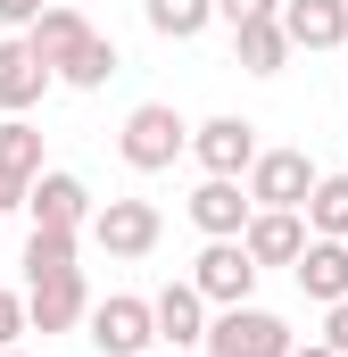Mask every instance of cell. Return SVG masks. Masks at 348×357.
Masks as SVG:
<instances>
[{
	"mask_svg": "<svg viewBox=\"0 0 348 357\" xmlns=\"http://www.w3.org/2000/svg\"><path fill=\"white\" fill-rule=\"evenodd\" d=\"M158 233H166V216H158L150 199H100V208H91V241H100L108 258H150Z\"/></svg>",
	"mask_w": 348,
	"mask_h": 357,
	"instance_id": "4",
	"label": "cell"
},
{
	"mask_svg": "<svg viewBox=\"0 0 348 357\" xmlns=\"http://www.w3.org/2000/svg\"><path fill=\"white\" fill-rule=\"evenodd\" d=\"M224 25H249V17H282V0H216Z\"/></svg>",
	"mask_w": 348,
	"mask_h": 357,
	"instance_id": "24",
	"label": "cell"
},
{
	"mask_svg": "<svg viewBox=\"0 0 348 357\" xmlns=\"http://www.w3.org/2000/svg\"><path fill=\"white\" fill-rule=\"evenodd\" d=\"M241 183H249V199H258V208H307L324 175H315V158H307V150H265Z\"/></svg>",
	"mask_w": 348,
	"mask_h": 357,
	"instance_id": "6",
	"label": "cell"
},
{
	"mask_svg": "<svg viewBox=\"0 0 348 357\" xmlns=\"http://www.w3.org/2000/svg\"><path fill=\"white\" fill-rule=\"evenodd\" d=\"M282 25L299 50H340L348 42V0H282Z\"/></svg>",
	"mask_w": 348,
	"mask_h": 357,
	"instance_id": "16",
	"label": "cell"
},
{
	"mask_svg": "<svg viewBox=\"0 0 348 357\" xmlns=\"http://www.w3.org/2000/svg\"><path fill=\"white\" fill-rule=\"evenodd\" d=\"M91 349L100 357H150L158 341V307L150 299H133V291H116V299H91Z\"/></svg>",
	"mask_w": 348,
	"mask_h": 357,
	"instance_id": "3",
	"label": "cell"
},
{
	"mask_svg": "<svg viewBox=\"0 0 348 357\" xmlns=\"http://www.w3.org/2000/svg\"><path fill=\"white\" fill-rule=\"evenodd\" d=\"M116 150H125V167H133V175H166L174 158L191 150V125L174 116L166 100H141V108L125 116V133H116Z\"/></svg>",
	"mask_w": 348,
	"mask_h": 357,
	"instance_id": "1",
	"label": "cell"
},
{
	"mask_svg": "<svg viewBox=\"0 0 348 357\" xmlns=\"http://www.w3.org/2000/svg\"><path fill=\"white\" fill-rule=\"evenodd\" d=\"M258 258H249V241H207L199 250V266H191V282L207 291V307H249V291H258Z\"/></svg>",
	"mask_w": 348,
	"mask_h": 357,
	"instance_id": "5",
	"label": "cell"
},
{
	"mask_svg": "<svg viewBox=\"0 0 348 357\" xmlns=\"http://www.w3.org/2000/svg\"><path fill=\"white\" fill-rule=\"evenodd\" d=\"M290 50H299V42H290V25H282V17H249V25H232V59H241L249 75H282V67H290Z\"/></svg>",
	"mask_w": 348,
	"mask_h": 357,
	"instance_id": "17",
	"label": "cell"
},
{
	"mask_svg": "<svg viewBox=\"0 0 348 357\" xmlns=\"http://www.w3.org/2000/svg\"><path fill=\"white\" fill-rule=\"evenodd\" d=\"M42 8H58V0H0V25H8V33H33Z\"/></svg>",
	"mask_w": 348,
	"mask_h": 357,
	"instance_id": "23",
	"label": "cell"
},
{
	"mask_svg": "<svg viewBox=\"0 0 348 357\" xmlns=\"http://www.w3.org/2000/svg\"><path fill=\"white\" fill-rule=\"evenodd\" d=\"M290 324L274 316V307H216V324H207V357H290Z\"/></svg>",
	"mask_w": 348,
	"mask_h": 357,
	"instance_id": "2",
	"label": "cell"
},
{
	"mask_svg": "<svg viewBox=\"0 0 348 357\" xmlns=\"http://www.w3.org/2000/svg\"><path fill=\"white\" fill-rule=\"evenodd\" d=\"M42 274H75V233L67 225H33L25 233V282H42Z\"/></svg>",
	"mask_w": 348,
	"mask_h": 357,
	"instance_id": "19",
	"label": "cell"
},
{
	"mask_svg": "<svg viewBox=\"0 0 348 357\" xmlns=\"http://www.w3.org/2000/svg\"><path fill=\"white\" fill-rule=\"evenodd\" d=\"M141 17H150V33H166V42H191V33H207L216 0H141Z\"/></svg>",
	"mask_w": 348,
	"mask_h": 357,
	"instance_id": "20",
	"label": "cell"
},
{
	"mask_svg": "<svg viewBox=\"0 0 348 357\" xmlns=\"http://www.w3.org/2000/svg\"><path fill=\"white\" fill-rule=\"evenodd\" d=\"M0 357H25V349H0Z\"/></svg>",
	"mask_w": 348,
	"mask_h": 357,
	"instance_id": "28",
	"label": "cell"
},
{
	"mask_svg": "<svg viewBox=\"0 0 348 357\" xmlns=\"http://www.w3.org/2000/svg\"><path fill=\"white\" fill-rule=\"evenodd\" d=\"M0 183L8 191H33L42 183V133L25 116H0Z\"/></svg>",
	"mask_w": 348,
	"mask_h": 357,
	"instance_id": "18",
	"label": "cell"
},
{
	"mask_svg": "<svg viewBox=\"0 0 348 357\" xmlns=\"http://www.w3.org/2000/svg\"><path fill=\"white\" fill-rule=\"evenodd\" d=\"M307 233L348 241V175H324V183H315V199H307Z\"/></svg>",
	"mask_w": 348,
	"mask_h": 357,
	"instance_id": "21",
	"label": "cell"
},
{
	"mask_svg": "<svg viewBox=\"0 0 348 357\" xmlns=\"http://www.w3.org/2000/svg\"><path fill=\"white\" fill-rule=\"evenodd\" d=\"M324 341L348 357V299H340V307H324Z\"/></svg>",
	"mask_w": 348,
	"mask_h": 357,
	"instance_id": "25",
	"label": "cell"
},
{
	"mask_svg": "<svg viewBox=\"0 0 348 357\" xmlns=\"http://www.w3.org/2000/svg\"><path fill=\"white\" fill-rule=\"evenodd\" d=\"M191 158L207 175H249L265 150H258V125L249 116H207V125H191Z\"/></svg>",
	"mask_w": 348,
	"mask_h": 357,
	"instance_id": "7",
	"label": "cell"
},
{
	"mask_svg": "<svg viewBox=\"0 0 348 357\" xmlns=\"http://www.w3.org/2000/svg\"><path fill=\"white\" fill-rule=\"evenodd\" d=\"M290 274H299V291H307L315 307H340V299H348V241H324V233H315L307 258H299Z\"/></svg>",
	"mask_w": 348,
	"mask_h": 357,
	"instance_id": "14",
	"label": "cell"
},
{
	"mask_svg": "<svg viewBox=\"0 0 348 357\" xmlns=\"http://www.w3.org/2000/svg\"><path fill=\"white\" fill-rule=\"evenodd\" d=\"M25 307H33V333H67V324H84V316H91L84 266H75V274H42V282H25Z\"/></svg>",
	"mask_w": 348,
	"mask_h": 357,
	"instance_id": "12",
	"label": "cell"
},
{
	"mask_svg": "<svg viewBox=\"0 0 348 357\" xmlns=\"http://www.w3.org/2000/svg\"><path fill=\"white\" fill-rule=\"evenodd\" d=\"M25 42L42 50V67H50V75H67V67H75V50L91 42V25H84V8H67V0H58V8H42V17H33V33H25Z\"/></svg>",
	"mask_w": 348,
	"mask_h": 357,
	"instance_id": "15",
	"label": "cell"
},
{
	"mask_svg": "<svg viewBox=\"0 0 348 357\" xmlns=\"http://www.w3.org/2000/svg\"><path fill=\"white\" fill-rule=\"evenodd\" d=\"M249 216H258V199H249V183H241V175H207L199 191H191V225H199L207 241H241Z\"/></svg>",
	"mask_w": 348,
	"mask_h": 357,
	"instance_id": "8",
	"label": "cell"
},
{
	"mask_svg": "<svg viewBox=\"0 0 348 357\" xmlns=\"http://www.w3.org/2000/svg\"><path fill=\"white\" fill-rule=\"evenodd\" d=\"M8 208H25V191H8V183H0V216H8Z\"/></svg>",
	"mask_w": 348,
	"mask_h": 357,
	"instance_id": "27",
	"label": "cell"
},
{
	"mask_svg": "<svg viewBox=\"0 0 348 357\" xmlns=\"http://www.w3.org/2000/svg\"><path fill=\"white\" fill-rule=\"evenodd\" d=\"M17 333H33V307L17 291H0V349H17Z\"/></svg>",
	"mask_w": 348,
	"mask_h": 357,
	"instance_id": "22",
	"label": "cell"
},
{
	"mask_svg": "<svg viewBox=\"0 0 348 357\" xmlns=\"http://www.w3.org/2000/svg\"><path fill=\"white\" fill-rule=\"evenodd\" d=\"M25 216H33V225H67V233H84V225H91V191H84V175L42 167V183L25 191Z\"/></svg>",
	"mask_w": 348,
	"mask_h": 357,
	"instance_id": "11",
	"label": "cell"
},
{
	"mask_svg": "<svg viewBox=\"0 0 348 357\" xmlns=\"http://www.w3.org/2000/svg\"><path fill=\"white\" fill-rule=\"evenodd\" d=\"M290 357H340V349H332V341H307V349H290Z\"/></svg>",
	"mask_w": 348,
	"mask_h": 357,
	"instance_id": "26",
	"label": "cell"
},
{
	"mask_svg": "<svg viewBox=\"0 0 348 357\" xmlns=\"http://www.w3.org/2000/svg\"><path fill=\"white\" fill-rule=\"evenodd\" d=\"M241 241H249V258H258V266H299L315 233H307V208H258Z\"/></svg>",
	"mask_w": 348,
	"mask_h": 357,
	"instance_id": "10",
	"label": "cell"
},
{
	"mask_svg": "<svg viewBox=\"0 0 348 357\" xmlns=\"http://www.w3.org/2000/svg\"><path fill=\"white\" fill-rule=\"evenodd\" d=\"M50 84H58V75L42 67V50H33L25 33H0V116H25Z\"/></svg>",
	"mask_w": 348,
	"mask_h": 357,
	"instance_id": "9",
	"label": "cell"
},
{
	"mask_svg": "<svg viewBox=\"0 0 348 357\" xmlns=\"http://www.w3.org/2000/svg\"><path fill=\"white\" fill-rule=\"evenodd\" d=\"M150 307H158V341H174V349H207V324H216V316H207V291H199V282H166Z\"/></svg>",
	"mask_w": 348,
	"mask_h": 357,
	"instance_id": "13",
	"label": "cell"
}]
</instances>
